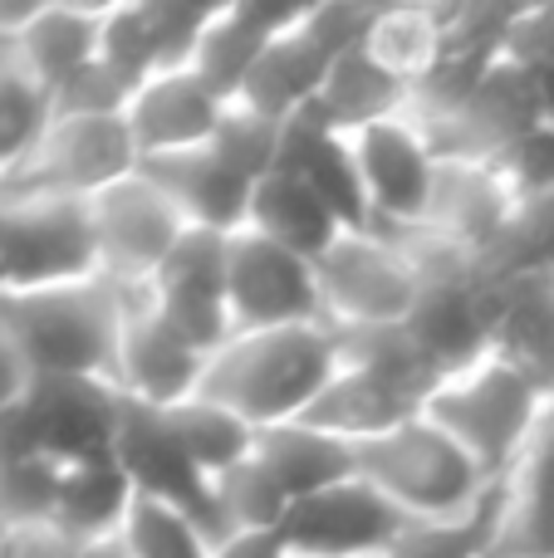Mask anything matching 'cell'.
Returning a JSON list of instances; mask_svg holds the SVG:
<instances>
[{
  "instance_id": "48",
  "label": "cell",
  "mask_w": 554,
  "mask_h": 558,
  "mask_svg": "<svg viewBox=\"0 0 554 558\" xmlns=\"http://www.w3.org/2000/svg\"><path fill=\"white\" fill-rule=\"evenodd\" d=\"M285 558H334V554H285Z\"/></svg>"
},
{
  "instance_id": "19",
  "label": "cell",
  "mask_w": 554,
  "mask_h": 558,
  "mask_svg": "<svg viewBox=\"0 0 554 558\" xmlns=\"http://www.w3.org/2000/svg\"><path fill=\"white\" fill-rule=\"evenodd\" d=\"M143 172L162 186V196L177 206V216L186 221V231H216L236 235L251 226V202L255 182L241 177L221 153L212 147H192L177 157H157L143 162Z\"/></svg>"
},
{
  "instance_id": "32",
  "label": "cell",
  "mask_w": 554,
  "mask_h": 558,
  "mask_svg": "<svg viewBox=\"0 0 554 558\" xmlns=\"http://www.w3.org/2000/svg\"><path fill=\"white\" fill-rule=\"evenodd\" d=\"M212 495H216V510H221V524L226 534L236 530H251V534H280L285 514H290V495L285 485L270 475V465L261 456H245L241 465L221 471L212 481Z\"/></svg>"
},
{
  "instance_id": "30",
  "label": "cell",
  "mask_w": 554,
  "mask_h": 558,
  "mask_svg": "<svg viewBox=\"0 0 554 558\" xmlns=\"http://www.w3.org/2000/svg\"><path fill=\"white\" fill-rule=\"evenodd\" d=\"M447 45V5H378L369 54L402 84H418Z\"/></svg>"
},
{
  "instance_id": "25",
  "label": "cell",
  "mask_w": 554,
  "mask_h": 558,
  "mask_svg": "<svg viewBox=\"0 0 554 558\" xmlns=\"http://www.w3.org/2000/svg\"><path fill=\"white\" fill-rule=\"evenodd\" d=\"M255 456L270 465V475L285 485V495L294 505L359 475L353 441H344V436L324 432L314 422H285L270 426V432H255Z\"/></svg>"
},
{
  "instance_id": "39",
  "label": "cell",
  "mask_w": 554,
  "mask_h": 558,
  "mask_svg": "<svg viewBox=\"0 0 554 558\" xmlns=\"http://www.w3.org/2000/svg\"><path fill=\"white\" fill-rule=\"evenodd\" d=\"M133 94L137 88L123 74H113L104 59H94L49 94V118H123Z\"/></svg>"
},
{
  "instance_id": "22",
  "label": "cell",
  "mask_w": 554,
  "mask_h": 558,
  "mask_svg": "<svg viewBox=\"0 0 554 558\" xmlns=\"http://www.w3.org/2000/svg\"><path fill=\"white\" fill-rule=\"evenodd\" d=\"M280 167L294 172V177H304V182L314 186V196L339 216L344 231H373V211H369V196H363L359 162H353L349 137L320 128L314 118H294L290 137H285ZM280 167H275V172H280Z\"/></svg>"
},
{
  "instance_id": "35",
  "label": "cell",
  "mask_w": 554,
  "mask_h": 558,
  "mask_svg": "<svg viewBox=\"0 0 554 558\" xmlns=\"http://www.w3.org/2000/svg\"><path fill=\"white\" fill-rule=\"evenodd\" d=\"M285 137H290V123L265 118V113H255V108H245V104H231L226 108V118H221V128H216V137H212V153H221L236 172L251 177V182L261 186L265 177L280 167Z\"/></svg>"
},
{
  "instance_id": "27",
  "label": "cell",
  "mask_w": 554,
  "mask_h": 558,
  "mask_svg": "<svg viewBox=\"0 0 554 558\" xmlns=\"http://www.w3.org/2000/svg\"><path fill=\"white\" fill-rule=\"evenodd\" d=\"M501 308H496V353L516 363L530 383L554 402V279H496Z\"/></svg>"
},
{
  "instance_id": "42",
  "label": "cell",
  "mask_w": 554,
  "mask_h": 558,
  "mask_svg": "<svg viewBox=\"0 0 554 558\" xmlns=\"http://www.w3.org/2000/svg\"><path fill=\"white\" fill-rule=\"evenodd\" d=\"M496 167L510 177V186H516L520 196H550L554 192V128H535V133L510 147Z\"/></svg>"
},
{
  "instance_id": "8",
  "label": "cell",
  "mask_w": 554,
  "mask_h": 558,
  "mask_svg": "<svg viewBox=\"0 0 554 558\" xmlns=\"http://www.w3.org/2000/svg\"><path fill=\"white\" fill-rule=\"evenodd\" d=\"M226 304H231L236 333L324 324L314 265L285 245L265 241L251 226L226 241Z\"/></svg>"
},
{
  "instance_id": "21",
  "label": "cell",
  "mask_w": 554,
  "mask_h": 558,
  "mask_svg": "<svg viewBox=\"0 0 554 558\" xmlns=\"http://www.w3.org/2000/svg\"><path fill=\"white\" fill-rule=\"evenodd\" d=\"M98 35H104V5H35V15L10 39V54L45 94H55L64 78L98 59Z\"/></svg>"
},
{
  "instance_id": "11",
  "label": "cell",
  "mask_w": 554,
  "mask_h": 558,
  "mask_svg": "<svg viewBox=\"0 0 554 558\" xmlns=\"http://www.w3.org/2000/svg\"><path fill=\"white\" fill-rule=\"evenodd\" d=\"M408 520L393 500H383L363 475L290 505L280 539L290 554H334V558H383L402 539Z\"/></svg>"
},
{
  "instance_id": "5",
  "label": "cell",
  "mask_w": 554,
  "mask_h": 558,
  "mask_svg": "<svg viewBox=\"0 0 554 558\" xmlns=\"http://www.w3.org/2000/svg\"><path fill=\"white\" fill-rule=\"evenodd\" d=\"M143 167L123 118H49L25 157L0 172L10 196H55V202H94Z\"/></svg>"
},
{
  "instance_id": "43",
  "label": "cell",
  "mask_w": 554,
  "mask_h": 558,
  "mask_svg": "<svg viewBox=\"0 0 554 558\" xmlns=\"http://www.w3.org/2000/svg\"><path fill=\"white\" fill-rule=\"evenodd\" d=\"M506 59L530 74L554 64V5H520L506 39Z\"/></svg>"
},
{
  "instance_id": "20",
  "label": "cell",
  "mask_w": 554,
  "mask_h": 558,
  "mask_svg": "<svg viewBox=\"0 0 554 558\" xmlns=\"http://www.w3.org/2000/svg\"><path fill=\"white\" fill-rule=\"evenodd\" d=\"M300 10H280L270 0H236V5H216L212 25H206L202 45H196L192 69L202 74V84L212 88L221 104H236L251 84L255 64L265 59V49L285 35L290 25H300Z\"/></svg>"
},
{
  "instance_id": "33",
  "label": "cell",
  "mask_w": 554,
  "mask_h": 558,
  "mask_svg": "<svg viewBox=\"0 0 554 558\" xmlns=\"http://www.w3.org/2000/svg\"><path fill=\"white\" fill-rule=\"evenodd\" d=\"M123 549L133 558H206L212 554V539L202 534V524L186 510L167 500H153V495H137L133 510L123 520Z\"/></svg>"
},
{
  "instance_id": "24",
  "label": "cell",
  "mask_w": 554,
  "mask_h": 558,
  "mask_svg": "<svg viewBox=\"0 0 554 558\" xmlns=\"http://www.w3.org/2000/svg\"><path fill=\"white\" fill-rule=\"evenodd\" d=\"M486 558H554V416L501 495V524Z\"/></svg>"
},
{
  "instance_id": "12",
  "label": "cell",
  "mask_w": 554,
  "mask_h": 558,
  "mask_svg": "<svg viewBox=\"0 0 554 558\" xmlns=\"http://www.w3.org/2000/svg\"><path fill=\"white\" fill-rule=\"evenodd\" d=\"M535 128H545L540 113V88L535 74L510 59H501L486 74V84L467 98L451 118L422 128L437 147V157H457V162H501L516 143H526Z\"/></svg>"
},
{
  "instance_id": "2",
  "label": "cell",
  "mask_w": 554,
  "mask_h": 558,
  "mask_svg": "<svg viewBox=\"0 0 554 558\" xmlns=\"http://www.w3.org/2000/svg\"><path fill=\"white\" fill-rule=\"evenodd\" d=\"M137 289H118L104 275L64 279L39 289H0V324L10 328L29 377H104L118 373L128 299Z\"/></svg>"
},
{
  "instance_id": "26",
  "label": "cell",
  "mask_w": 554,
  "mask_h": 558,
  "mask_svg": "<svg viewBox=\"0 0 554 558\" xmlns=\"http://www.w3.org/2000/svg\"><path fill=\"white\" fill-rule=\"evenodd\" d=\"M329 69H334V59L310 39L304 15H300V25H290L265 49V59L255 64L251 84H245V94L236 98V104L255 108V113H265V118H280V123H294V118H304L314 108Z\"/></svg>"
},
{
  "instance_id": "34",
  "label": "cell",
  "mask_w": 554,
  "mask_h": 558,
  "mask_svg": "<svg viewBox=\"0 0 554 558\" xmlns=\"http://www.w3.org/2000/svg\"><path fill=\"white\" fill-rule=\"evenodd\" d=\"M45 123H49V94L20 69L10 45H0V172H10L35 147Z\"/></svg>"
},
{
  "instance_id": "17",
  "label": "cell",
  "mask_w": 554,
  "mask_h": 558,
  "mask_svg": "<svg viewBox=\"0 0 554 558\" xmlns=\"http://www.w3.org/2000/svg\"><path fill=\"white\" fill-rule=\"evenodd\" d=\"M516 206H520V192L510 186V177L496 162H457V157H447L437 167V186H432V206L422 231H432L451 251L486 265V255L501 245Z\"/></svg>"
},
{
  "instance_id": "49",
  "label": "cell",
  "mask_w": 554,
  "mask_h": 558,
  "mask_svg": "<svg viewBox=\"0 0 554 558\" xmlns=\"http://www.w3.org/2000/svg\"><path fill=\"white\" fill-rule=\"evenodd\" d=\"M545 275H550V279H554V251H550V265H545Z\"/></svg>"
},
{
  "instance_id": "10",
  "label": "cell",
  "mask_w": 554,
  "mask_h": 558,
  "mask_svg": "<svg viewBox=\"0 0 554 558\" xmlns=\"http://www.w3.org/2000/svg\"><path fill=\"white\" fill-rule=\"evenodd\" d=\"M226 241L216 231H186L147 284L153 308L206 357L236 338L231 304H226Z\"/></svg>"
},
{
  "instance_id": "9",
  "label": "cell",
  "mask_w": 554,
  "mask_h": 558,
  "mask_svg": "<svg viewBox=\"0 0 554 558\" xmlns=\"http://www.w3.org/2000/svg\"><path fill=\"white\" fill-rule=\"evenodd\" d=\"M359 182L369 196L373 231H412L427 221L432 186H437V147L408 113L349 137Z\"/></svg>"
},
{
  "instance_id": "14",
  "label": "cell",
  "mask_w": 554,
  "mask_h": 558,
  "mask_svg": "<svg viewBox=\"0 0 554 558\" xmlns=\"http://www.w3.org/2000/svg\"><path fill=\"white\" fill-rule=\"evenodd\" d=\"M212 357L202 348H192L162 314L153 308L147 289H137L128 299V318H123V343H118V373L113 387L137 407H167L186 402V397L202 392V377Z\"/></svg>"
},
{
  "instance_id": "15",
  "label": "cell",
  "mask_w": 554,
  "mask_h": 558,
  "mask_svg": "<svg viewBox=\"0 0 554 558\" xmlns=\"http://www.w3.org/2000/svg\"><path fill=\"white\" fill-rule=\"evenodd\" d=\"M496 308L501 284L486 270H477L427 284L402 328L418 343V353L437 367V377H451L461 367L481 363L486 353H496Z\"/></svg>"
},
{
  "instance_id": "18",
  "label": "cell",
  "mask_w": 554,
  "mask_h": 558,
  "mask_svg": "<svg viewBox=\"0 0 554 558\" xmlns=\"http://www.w3.org/2000/svg\"><path fill=\"white\" fill-rule=\"evenodd\" d=\"M226 108L231 104H221L202 84L196 69H162V74L147 78L133 94L123 123L133 133L137 157L157 162V157H177V153H192V147H212Z\"/></svg>"
},
{
  "instance_id": "45",
  "label": "cell",
  "mask_w": 554,
  "mask_h": 558,
  "mask_svg": "<svg viewBox=\"0 0 554 558\" xmlns=\"http://www.w3.org/2000/svg\"><path fill=\"white\" fill-rule=\"evenodd\" d=\"M290 549H285L280 534H251V530H236L226 534L221 544H212V554L206 558H285Z\"/></svg>"
},
{
  "instance_id": "23",
  "label": "cell",
  "mask_w": 554,
  "mask_h": 558,
  "mask_svg": "<svg viewBox=\"0 0 554 558\" xmlns=\"http://www.w3.org/2000/svg\"><path fill=\"white\" fill-rule=\"evenodd\" d=\"M408 94L412 88L402 78H393L369 49H359V54L334 59L329 78H324L320 98H314V108L304 118H314L320 128H329L339 137H353L363 128L402 118L408 113Z\"/></svg>"
},
{
  "instance_id": "36",
  "label": "cell",
  "mask_w": 554,
  "mask_h": 558,
  "mask_svg": "<svg viewBox=\"0 0 554 558\" xmlns=\"http://www.w3.org/2000/svg\"><path fill=\"white\" fill-rule=\"evenodd\" d=\"M98 59H104L113 74H123L133 88H143L147 78L162 74V59H157V39H153V20H147V5H143V0H118V5H104Z\"/></svg>"
},
{
  "instance_id": "38",
  "label": "cell",
  "mask_w": 554,
  "mask_h": 558,
  "mask_svg": "<svg viewBox=\"0 0 554 558\" xmlns=\"http://www.w3.org/2000/svg\"><path fill=\"white\" fill-rule=\"evenodd\" d=\"M59 490H64V465L49 456H25V461L0 465V530L55 520Z\"/></svg>"
},
{
  "instance_id": "44",
  "label": "cell",
  "mask_w": 554,
  "mask_h": 558,
  "mask_svg": "<svg viewBox=\"0 0 554 558\" xmlns=\"http://www.w3.org/2000/svg\"><path fill=\"white\" fill-rule=\"evenodd\" d=\"M79 554H84V544H79L59 520L5 530V558H79Z\"/></svg>"
},
{
  "instance_id": "16",
  "label": "cell",
  "mask_w": 554,
  "mask_h": 558,
  "mask_svg": "<svg viewBox=\"0 0 554 558\" xmlns=\"http://www.w3.org/2000/svg\"><path fill=\"white\" fill-rule=\"evenodd\" d=\"M25 412L49 461L88 465L113 456L123 392L104 377H35Z\"/></svg>"
},
{
  "instance_id": "1",
  "label": "cell",
  "mask_w": 554,
  "mask_h": 558,
  "mask_svg": "<svg viewBox=\"0 0 554 558\" xmlns=\"http://www.w3.org/2000/svg\"><path fill=\"white\" fill-rule=\"evenodd\" d=\"M339 367L344 343L329 324L261 328V333H236L221 353H212L202 397L236 412L255 432H270L285 422H304Z\"/></svg>"
},
{
  "instance_id": "3",
  "label": "cell",
  "mask_w": 554,
  "mask_h": 558,
  "mask_svg": "<svg viewBox=\"0 0 554 558\" xmlns=\"http://www.w3.org/2000/svg\"><path fill=\"white\" fill-rule=\"evenodd\" d=\"M427 416L491 481L506 485L545 436L554 402L516 363H506L501 353H486L481 363L442 377L427 402Z\"/></svg>"
},
{
  "instance_id": "47",
  "label": "cell",
  "mask_w": 554,
  "mask_h": 558,
  "mask_svg": "<svg viewBox=\"0 0 554 558\" xmlns=\"http://www.w3.org/2000/svg\"><path fill=\"white\" fill-rule=\"evenodd\" d=\"M79 558H133V554L123 549V539H98V544H84Z\"/></svg>"
},
{
  "instance_id": "41",
  "label": "cell",
  "mask_w": 554,
  "mask_h": 558,
  "mask_svg": "<svg viewBox=\"0 0 554 558\" xmlns=\"http://www.w3.org/2000/svg\"><path fill=\"white\" fill-rule=\"evenodd\" d=\"M143 5H147V20H153L162 69H192L196 45H202L216 5H186V0H143Z\"/></svg>"
},
{
  "instance_id": "46",
  "label": "cell",
  "mask_w": 554,
  "mask_h": 558,
  "mask_svg": "<svg viewBox=\"0 0 554 558\" xmlns=\"http://www.w3.org/2000/svg\"><path fill=\"white\" fill-rule=\"evenodd\" d=\"M535 88H540V113H545V128H554V64L535 69Z\"/></svg>"
},
{
  "instance_id": "29",
  "label": "cell",
  "mask_w": 554,
  "mask_h": 558,
  "mask_svg": "<svg viewBox=\"0 0 554 558\" xmlns=\"http://www.w3.org/2000/svg\"><path fill=\"white\" fill-rule=\"evenodd\" d=\"M133 500H137V490L113 456H108V461H88V465H64V490H59L55 520L64 524L79 544L118 539Z\"/></svg>"
},
{
  "instance_id": "37",
  "label": "cell",
  "mask_w": 554,
  "mask_h": 558,
  "mask_svg": "<svg viewBox=\"0 0 554 558\" xmlns=\"http://www.w3.org/2000/svg\"><path fill=\"white\" fill-rule=\"evenodd\" d=\"M501 495L506 485H496L486 505H481L471 520L457 524H408L402 539L393 544L383 558H486L491 539H496V524H501Z\"/></svg>"
},
{
  "instance_id": "7",
  "label": "cell",
  "mask_w": 554,
  "mask_h": 558,
  "mask_svg": "<svg viewBox=\"0 0 554 558\" xmlns=\"http://www.w3.org/2000/svg\"><path fill=\"white\" fill-rule=\"evenodd\" d=\"M88 231H94L98 275L113 279L118 289H147L172 245L186 235V221L162 196V186L137 167L133 177L88 202Z\"/></svg>"
},
{
  "instance_id": "6",
  "label": "cell",
  "mask_w": 554,
  "mask_h": 558,
  "mask_svg": "<svg viewBox=\"0 0 554 558\" xmlns=\"http://www.w3.org/2000/svg\"><path fill=\"white\" fill-rule=\"evenodd\" d=\"M314 279H320L324 324L334 333L398 328L408 324L412 304L422 299V279L412 260L383 231H344L314 260Z\"/></svg>"
},
{
  "instance_id": "13",
  "label": "cell",
  "mask_w": 554,
  "mask_h": 558,
  "mask_svg": "<svg viewBox=\"0 0 554 558\" xmlns=\"http://www.w3.org/2000/svg\"><path fill=\"white\" fill-rule=\"evenodd\" d=\"M113 461L123 465V475L133 481L137 495H153V500H167L177 510H186L202 534L212 544L226 539L221 510H216L212 481L192 465V456L177 446V436L167 432L162 412L153 407H137L123 397V416H118V441H113Z\"/></svg>"
},
{
  "instance_id": "31",
  "label": "cell",
  "mask_w": 554,
  "mask_h": 558,
  "mask_svg": "<svg viewBox=\"0 0 554 558\" xmlns=\"http://www.w3.org/2000/svg\"><path fill=\"white\" fill-rule=\"evenodd\" d=\"M162 422L206 481H216L221 471L241 465L245 456L255 451V426H245L236 412L216 407L212 397H202V392L186 397V402H177V407H167Z\"/></svg>"
},
{
  "instance_id": "40",
  "label": "cell",
  "mask_w": 554,
  "mask_h": 558,
  "mask_svg": "<svg viewBox=\"0 0 554 558\" xmlns=\"http://www.w3.org/2000/svg\"><path fill=\"white\" fill-rule=\"evenodd\" d=\"M373 20H378V5H369V0H320V5H304V29H310V39L329 59L369 49Z\"/></svg>"
},
{
  "instance_id": "4",
  "label": "cell",
  "mask_w": 554,
  "mask_h": 558,
  "mask_svg": "<svg viewBox=\"0 0 554 558\" xmlns=\"http://www.w3.org/2000/svg\"><path fill=\"white\" fill-rule=\"evenodd\" d=\"M359 475L402 510L408 524H457L471 520L496 495V481L432 422L427 412L373 441L353 446Z\"/></svg>"
},
{
  "instance_id": "28",
  "label": "cell",
  "mask_w": 554,
  "mask_h": 558,
  "mask_svg": "<svg viewBox=\"0 0 554 558\" xmlns=\"http://www.w3.org/2000/svg\"><path fill=\"white\" fill-rule=\"evenodd\" d=\"M251 231H261L265 241L285 245L294 251L300 260H320L334 241L344 235L339 216L314 196V186L294 172H270L261 186H255V202H251Z\"/></svg>"
}]
</instances>
